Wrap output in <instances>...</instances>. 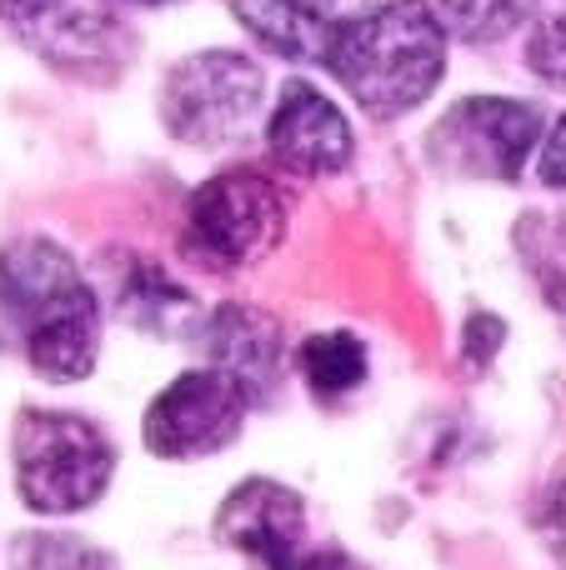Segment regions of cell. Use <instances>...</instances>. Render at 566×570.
<instances>
[{
	"mask_svg": "<svg viewBox=\"0 0 566 570\" xmlns=\"http://www.w3.org/2000/svg\"><path fill=\"white\" fill-rule=\"evenodd\" d=\"M66 0H0V20H10V26L30 30L36 20H46L50 10H60Z\"/></svg>",
	"mask_w": 566,
	"mask_h": 570,
	"instance_id": "7402d4cb",
	"label": "cell"
},
{
	"mask_svg": "<svg viewBox=\"0 0 566 570\" xmlns=\"http://www.w3.org/2000/svg\"><path fill=\"white\" fill-rule=\"evenodd\" d=\"M30 40H36V50L60 70V76L96 80V86L116 80L120 70L130 66V56H136L130 30L120 26V20L100 16V10H66L60 6V10H50L46 20L30 26Z\"/></svg>",
	"mask_w": 566,
	"mask_h": 570,
	"instance_id": "8fae6325",
	"label": "cell"
},
{
	"mask_svg": "<svg viewBox=\"0 0 566 570\" xmlns=\"http://www.w3.org/2000/svg\"><path fill=\"white\" fill-rule=\"evenodd\" d=\"M501 341H507V325H501L491 311H481V315H471V321H467V341H461V355H467V365L477 371V365H491V355L501 351Z\"/></svg>",
	"mask_w": 566,
	"mask_h": 570,
	"instance_id": "ac0fdd59",
	"label": "cell"
},
{
	"mask_svg": "<svg viewBox=\"0 0 566 570\" xmlns=\"http://www.w3.org/2000/svg\"><path fill=\"white\" fill-rule=\"evenodd\" d=\"M261 100H266V76L241 50H201L170 66L160 86V120L186 146H231L251 130Z\"/></svg>",
	"mask_w": 566,
	"mask_h": 570,
	"instance_id": "5b68a950",
	"label": "cell"
},
{
	"mask_svg": "<svg viewBox=\"0 0 566 570\" xmlns=\"http://www.w3.org/2000/svg\"><path fill=\"white\" fill-rule=\"evenodd\" d=\"M116 471V451L96 421L70 411H26L16 421V491L40 515L96 505Z\"/></svg>",
	"mask_w": 566,
	"mask_h": 570,
	"instance_id": "3957f363",
	"label": "cell"
},
{
	"mask_svg": "<svg viewBox=\"0 0 566 570\" xmlns=\"http://www.w3.org/2000/svg\"><path fill=\"white\" fill-rule=\"evenodd\" d=\"M296 570H361V566L347 551H336V546H311V556Z\"/></svg>",
	"mask_w": 566,
	"mask_h": 570,
	"instance_id": "603a6c76",
	"label": "cell"
},
{
	"mask_svg": "<svg viewBox=\"0 0 566 570\" xmlns=\"http://www.w3.org/2000/svg\"><path fill=\"white\" fill-rule=\"evenodd\" d=\"M541 110L511 96H471L457 100L431 126V160L451 176L471 180H517L521 166L537 156Z\"/></svg>",
	"mask_w": 566,
	"mask_h": 570,
	"instance_id": "8992f818",
	"label": "cell"
},
{
	"mask_svg": "<svg viewBox=\"0 0 566 570\" xmlns=\"http://www.w3.org/2000/svg\"><path fill=\"white\" fill-rule=\"evenodd\" d=\"M286 236V200L261 170H221L191 190L186 250L211 271H246Z\"/></svg>",
	"mask_w": 566,
	"mask_h": 570,
	"instance_id": "277c9868",
	"label": "cell"
},
{
	"mask_svg": "<svg viewBox=\"0 0 566 570\" xmlns=\"http://www.w3.org/2000/svg\"><path fill=\"white\" fill-rule=\"evenodd\" d=\"M326 66L367 116H407L441 86L447 26L427 0H391L377 16L336 30Z\"/></svg>",
	"mask_w": 566,
	"mask_h": 570,
	"instance_id": "7a4b0ae2",
	"label": "cell"
},
{
	"mask_svg": "<svg viewBox=\"0 0 566 570\" xmlns=\"http://www.w3.org/2000/svg\"><path fill=\"white\" fill-rule=\"evenodd\" d=\"M251 415V395L216 365L186 371L146 405V451L160 461H201L226 451Z\"/></svg>",
	"mask_w": 566,
	"mask_h": 570,
	"instance_id": "52a82bcc",
	"label": "cell"
},
{
	"mask_svg": "<svg viewBox=\"0 0 566 570\" xmlns=\"http://www.w3.org/2000/svg\"><path fill=\"white\" fill-rule=\"evenodd\" d=\"M0 315L36 375L70 385L96 371L100 301L56 240L20 236L0 250Z\"/></svg>",
	"mask_w": 566,
	"mask_h": 570,
	"instance_id": "6da1fadb",
	"label": "cell"
},
{
	"mask_svg": "<svg viewBox=\"0 0 566 570\" xmlns=\"http://www.w3.org/2000/svg\"><path fill=\"white\" fill-rule=\"evenodd\" d=\"M10 570H116L100 546L66 531H26L10 546Z\"/></svg>",
	"mask_w": 566,
	"mask_h": 570,
	"instance_id": "2e32d148",
	"label": "cell"
},
{
	"mask_svg": "<svg viewBox=\"0 0 566 570\" xmlns=\"http://www.w3.org/2000/svg\"><path fill=\"white\" fill-rule=\"evenodd\" d=\"M437 20L447 26V36L461 40H501L531 20L537 0H431Z\"/></svg>",
	"mask_w": 566,
	"mask_h": 570,
	"instance_id": "9a60e30c",
	"label": "cell"
},
{
	"mask_svg": "<svg viewBox=\"0 0 566 570\" xmlns=\"http://www.w3.org/2000/svg\"><path fill=\"white\" fill-rule=\"evenodd\" d=\"M110 301H116V311L126 315L136 331L166 335V341L191 335V331L206 325L196 295L146 256H120L116 261V271H110Z\"/></svg>",
	"mask_w": 566,
	"mask_h": 570,
	"instance_id": "7c38bea8",
	"label": "cell"
},
{
	"mask_svg": "<svg viewBox=\"0 0 566 570\" xmlns=\"http://www.w3.org/2000/svg\"><path fill=\"white\" fill-rule=\"evenodd\" d=\"M301 6H306L316 20H326L331 30H341V26H357V20L377 16V10L391 6V0H301Z\"/></svg>",
	"mask_w": 566,
	"mask_h": 570,
	"instance_id": "d6986e66",
	"label": "cell"
},
{
	"mask_svg": "<svg viewBox=\"0 0 566 570\" xmlns=\"http://www.w3.org/2000/svg\"><path fill=\"white\" fill-rule=\"evenodd\" d=\"M296 361H301V375H306L316 401H341V395H351L361 381H367V345H361L351 331L311 335V341L301 345Z\"/></svg>",
	"mask_w": 566,
	"mask_h": 570,
	"instance_id": "5bb4252c",
	"label": "cell"
},
{
	"mask_svg": "<svg viewBox=\"0 0 566 570\" xmlns=\"http://www.w3.org/2000/svg\"><path fill=\"white\" fill-rule=\"evenodd\" d=\"M216 535L241 551L256 570H296L311 556L306 541V505L291 485L281 481H241L236 491L221 501Z\"/></svg>",
	"mask_w": 566,
	"mask_h": 570,
	"instance_id": "ba28073f",
	"label": "cell"
},
{
	"mask_svg": "<svg viewBox=\"0 0 566 570\" xmlns=\"http://www.w3.org/2000/svg\"><path fill=\"white\" fill-rule=\"evenodd\" d=\"M527 66L552 86H566V16L541 20L527 36Z\"/></svg>",
	"mask_w": 566,
	"mask_h": 570,
	"instance_id": "e0dca14e",
	"label": "cell"
},
{
	"mask_svg": "<svg viewBox=\"0 0 566 570\" xmlns=\"http://www.w3.org/2000/svg\"><path fill=\"white\" fill-rule=\"evenodd\" d=\"M266 146L281 170H291V176H301V180H326L351 166L357 140H351V126L336 110V100L321 96L306 80H291V86L281 90L276 110H271Z\"/></svg>",
	"mask_w": 566,
	"mask_h": 570,
	"instance_id": "9c48e42d",
	"label": "cell"
},
{
	"mask_svg": "<svg viewBox=\"0 0 566 570\" xmlns=\"http://www.w3.org/2000/svg\"><path fill=\"white\" fill-rule=\"evenodd\" d=\"M201 345H206L211 365L226 371L251 395V405H261L276 391L281 365H286V335H281V321L271 311H261V305H221L201 325Z\"/></svg>",
	"mask_w": 566,
	"mask_h": 570,
	"instance_id": "30bf717a",
	"label": "cell"
},
{
	"mask_svg": "<svg viewBox=\"0 0 566 570\" xmlns=\"http://www.w3.org/2000/svg\"><path fill=\"white\" fill-rule=\"evenodd\" d=\"M541 535H547V546L566 561V481L547 495V505H541Z\"/></svg>",
	"mask_w": 566,
	"mask_h": 570,
	"instance_id": "44dd1931",
	"label": "cell"
},
{
	"mask_svg": "<svg viewBox=\"0 0 566 570\" xmlns=\"http://www.w3.org/2000/svg\"><path fill=\"white\" fill-rule=\"evenodd\" d=\"M231 16L251 30L266 50L286 60H321L326 66L336 30L316 20L301 0H231Z\"/></svg>",
	"mask_w": 566,
	"mask_h": 570,
	"instance_id": "4fadbf2b",
	"label": "cell"
},
{
	"mask_svg": "<svg viewBox=\"0 0 566 570\" xmlns=\"http://www.w3.org/2000/svg\"><path fill=\"white\" fill-rule=\"evenodd\" d=\"M537 176L547 180L552 190H566V116L547 130V140H541V150H537Z\"/></svg>",
	"mask_w": 566,
	"mask_h": 570,
	"instance_id": "ffe728a7",
	"label": "cell"
},
{
	"mask_svg": "<svg viewBox=\"0 0 566 570\" xmlns=\"http://www.w3.org/2000/svg\"><path fill=\"white\" fill-rule=\"evenodd\" d=\"M126 6H170V0H126Z\"/></svg>",
	"mask_w": 566,
	"mask_h": 570,
	"instance_id": "cb8c5ba5",
	"label": "cell"
}]
</instances>
